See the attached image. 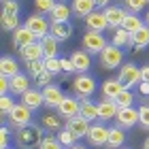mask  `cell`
Segmentation results:
<instances>
[{"instance_id":"47","label":"cell","mask_w":149,"mask_h":149,"mask_svg":"<svg viewBox=\"0 0 149 149\" xmlns=\"http://www.w3.org/2000/svg\"><path fill=\"white\" fill-rule=\"evenodd\" d=\"M60 64H62V72H74V64L70 62V58H60Z\"/></svg>"},{"instance_id":"51","label":"cell","mask_w":149,"mask_h":149,"mask_svg":"<svg viewBox=\"0 0 149 149\" xmlns=\"http://www.w3.org/2000/svg\"><path fill=\"white\" fill-rule=\"evenodd\" d=\"M143 19H145V26H149V9H147V13H145V17H143Z\"/></svg>"},{"instance_id":"12","label":"cell","mask_w":149,"mask_h":149,"mask_svg":"<svg viewBox=\"0 0 149 149\" xmlns=\"http://www.w3.org/2000/svg\"><path fill=\"white\" fill-rule=\"evenodd\" d=\"M117 126L124 128V130H128V128H134L139 124V109L136 107H128V109H119L117 113Z\"/></svg>"},{"instance_id":"36","label":"cell","mask_w":149,"mask_h":149,"mask_svg":"<svg viewBox=\"0 0 149 149\" xmlns=\"http://www.w3.org/2000/svg\"><path fill=\"white\" fill-rule=\"evenodd\" d=\"M26 70L32 79H36L38 74L45 72V60H38V62H26Z\"/></svg>"},{"instance_id":"27","label":"cell","mask_w":149,"mask_h":149,"mask_svg":"<svg viewBox=\"0 0 149 149\" xmlns=\"http://www.w3.org/2000/svg\"><path fill=\"white\" fill-rule=\"evenodd\" d=\"M130 47H134V49H147L149 47V26H143L139 32H134Z\"/></svg>"},{"instance_id":"32","label":"cell","mask_w":149,"mask_h":149,"mask_svg":"<svg viewBox=\"0 0 149 149\" xmlns=\"http://www.w3.org/2000/svg\"><path fill=\"white\" fill-rule=\"evenodd\" d=\"M43 128L47 132H53V130H62V117L60 115H53V113H47L43 117Z\"/></svg>"},{"instance_id":"13","label":"cell","mask_w":149,"mask_h":149,"mask_svg":"<svg viewBox=\"0 0 149 149\" xmlns=\"http://www.w3.org/2000/svg\"><path fill=\"white\" fill-rule=\"evenodd\" d=\"M38 43V38L32 34V30H28L26 26H19V28L13 32V47L15 49H22V47H28V45H34Z\"/></svg>"},{"instance_id":"5","label":"cell","mask_w":149,"mask_h":149,"mask_svg":"<svg viewBox=\"0 0 149 149\" xmlns=\"http://www.w3.org/2000/svg\"><path fill=\"white\" fill-rule=\"evenodd\" d=\"M6 119H9V124L15 128V130H19V128H26V126L32 124V111L24 102H17L15 109L6 115Z\"/></svg>"},{"instance_id":"30","label":"cell","mask_w":149,"mask_h":149,"mask_svg":"<svg viewBox=\"0 0 149 149\" xmlns=\"http://www.w3.org/2000/svg\"><path fill=\"white\" fill-rule=\"evenodd\" d=\"M143 26H145V19H141L139 15H134V13H128L121 28H124L126 32H130V34H134V32H139Z\"/></svg>"},{"instance_id":"35","label":"cell","mask_w":149,"mask_h":149,"mask_svg":"<svg viewBox=\"0 0 149 149\" xmlns=\"http://www.w3.org/2000/svg\"><path fill=\"white\" fill-rule=\"evenodd\" d=\"M115 102H117L119 109H128V107H132V104H134V94H132L130 90H124L117 98H115Z\"/></svg>"},{"instance_id":"3","label":"cell","mask_w":149,"mask_h":149,"mask_svg":"<svg viewBox=\"0 0 149 149\" xmlns=\"http://www.w3.org/2000/svg\"><path fill=\"white\" fill-rule=\"evenodd\" d=\"M117 79H119V83L124 85V90L139 87V83H141V68L134 62H124V66L117 70Z\"/></svg>"},{"instance_id":"9","label":"cell","mask_w":149,"mask_h":149,"mask_svg":"<svg viewBox=\"0 0 149 149\" xmlns=\"http://www.w3.org/2000/svg\"><path fill=\"white\" fill-rule=\"evenodd\" d=\"M109 130H111V128H107L102 124H92L90 132H87V141H90V145H94V147H107Z\"/></svg>"},{"instance_id":"42","label":"cell","mask_w":149,"mask_h":149,"mask_svg":"<svg viewBox=\"0 0 149 149\" xmlns=\"http://www.w3.org/2000/svg\"><path fill=\"white\" fill-rule=\"evenodd\" d=\"M38 149H64V147H62V143L58 141V136H51V134H49V136L43 139V143H40Z\"/></svg>"},{"instance_id":"44","label":"cell","mask_w":149,"mask_h":149,"mask_svg":"<svg viewBox=\"0 0 149 149\" xmlns=\"http://www.w3.org/2000/svg\"><path fill=\"white\" fill-rule=\"evenodd\" d=\"M51 79H53V74L45 70L43 74H38L34 81H36V85H38V87H47V85H51Z\"/></svg>"},{"instance_id":"40","label":"cell","mask_w":149,"mask_h":149,"mask_svg":"<svg viewBox=\"0 0 149 149\" xmlns=\"http://www.w3.org/2000/svg\"><path fill=\"white\" fill-rule=\"evenodd\" d=\"M124 2H126V6H128V11L134 13V15H139V13L149 4L147 0H124Z\"/></svg>"},{"instance_id":"50","label":"cell","mask_w":149,"mask_h":149,"mask_svg":"<svg viewBox=\"0 0 149 149\" xmlns=\"http://www.w3.org/2000/svg\"><path fill=\"white\" fill-rule=\"evenodd\" d=\"M94 2H96V6H98V9H107V6H111V2H113V0H94Z\"/></svg>"},{"instance_id":"48","label":"cell","mask_w":149,"mask_h":149,"mask_svg":"<svg viewBox=\"0 0 149 149\" xmlns=\"http://www.w3.org/2000/svg\"><path fill=\"white\" fill-rule=\"evenodd\" d=\"M141 81H145V83H149V64L141 66Z\"/></svg>"},{"instance_id":"10","label":"cell","mask_w":149,"mask_h":149,"mask_svg":"<svg viewBox=\"0 0 149 149\" xmlns=\"http://www.w3.org/2000/svg\"><path fill=\"white\" fill-rule=\"evenodd\" d=\"M126 15H128V11L121 9V6H115V4H111V6H107V9H104V17H107V22H109V28H111L113 32L124 26Z\"/></svg>"},{"instance_id":"14","label":"cell","mask_w":149,"mask_h":149,"mask_svg":"<svg viewBox=\"0 0 149 149\" xmlns=\"http://www.w3.org/2000/svg\"><path fill=\"white\" fill-rule=\"evenodd\" d=\"M85 28L92 30V32H104L107 28H109V22H107V17H104V11L96 9L92 15H87L85 17Z\"/></svg>"},{"instance_id":"37","label":"cell","mask_w":149,"mask_h":149,"mask_svg":"<svg viewBox=\"0 0 149 149\" xmlns=\"http://www.w3.org/2000/svg\"><path fill=\"white\" fill-rule=\"evenodd\" d=\"M15 100H13V96H11V94H4V96H0V113H2L4 115V117H6V115H9L13 109H15Z\"/></svg>"},{"instance_id":"15","label":"cell","mask_w":149,"mask_h":149,"mask_svg":"<svg viewBox=\"0 0 149 149\" xmlns=\"http://www.w3.org/2000/svg\"><path fill=\"white\" fill-rule=\"evenodd\" d=\"M43 98H45V107H49V109H58L60 102L64 100V94H62V90H60L56 83H51V85L43 87Z\"/></svg>"},{"instance_id":"25","label":"cell","mask_w":149,"mask_h":149,"mask_svg":"<svg viewBox=\"0 0 149 149\" xmlns=\"http://www.w3.org/2000/svg\"><path fill=\"white\" fill-rule=\"evenodd\" d=\"M15 74H19V64H17V60L11 58V56H4L2 60H0V77L13 79Z\"/></svg>"},{"instance_id":"55","label":"cell","mask_w":149,"mask_h":149,"mask_svg":"<svg viewBox=\"0 0 149 149\" xmlns=\"http://www.w3.org/2000/svg\"><path fill=\"white\" fill-rule=\"evenodd\" d=\"M121 149H126V147H121Z\"/></svg>"},{"instance_id":"54","label":"cell","mask_w":149,"mask_h":149,"mask_svg":"<svg viewBox=\"0 0 149 149\" xmlns=\"http://www.w3.org/2000/svg\"><path fill=\"white\" fill-rule=\"evenodd\" d=\"M2 2H9V0H2Z\"/></svg>"},{"instance_id":"16","label":"cell","mask_w":149,"mask_h":149,"mask_svg":"<svg viewBox=\"0 0 149 149\" xmlns=\"http://www.w3.org/2000/svg\"><path fill=\"white\" fill-rule=\"evenodd\" d=\"M66 128L74 134L77 139H87V132H90V128H92V124L87 121L85 117H81V115H77V117H72V119H68L66 121Z\"/></svg>"},{"instance_id":"24","label":"cell","mask_w":149,"mask_h":149,"mask_svg":"<svg viewBox=\"0 0 149 149\" xmlns=\"http://www.w3.org/2000/svg\"><path fill=\"white\" fill-rule=\"evenodd\" d=\"M126 143V130L115 126L109 130V141H107V149H121Z\"/></svg>"},{"instance_id":"43","label":"cell","mask_w":149,"mask_h":149,"mask_svg":"<svg viewBox=\"0 0 149 149\" xmlns=\"http://www.w3.org/2000/svg\"><path fill=\"white\" fill-rule=\"evenodd\" d=\"M2 13H4V15H15V17H19V4L15 2V0L2 2Z\"/></svg>"},{"instance_id":"19","label":"cell","mask_w":149,"mask_h":149,"mask_svg":"<svg viewBox=\"0 0 149 149\" xmlns=\"http://www.w3.org/2000/svg\"><path fill=\"white\" fill-rule=\"evenodd\" d=\"M70 9H72V15L85 19L87 15H92L98 6H96L94 0H72V2H70Z\"/></svg>"},{"instance_id":"57","label":"cell","mask_w":149,"mask_h":149,"mask_svg":"<svg viewBox=\"0 0 149 149\" xmlns=\"http://www.w3.org/2000/svg\"><path fill=\"white\" fill-rule=\"evenodd\" d=\"M9 149H11V147H9Z\"/></svg>"},{"instance_id":"22","label":"cell","mask_w":149,"mask_h":149,"mask_svg":"<svg viewBox=\"0 0 149 149\" xmlns=\"http://www.w3.org/2000/svg\"><path fill=\"white\" fill-rule=\"evenodd\" d=\"M49 34L58 40V43H62V40H68L70 34H72V26L70 22H62V24H51V30Z\"/></svg>"},{"instance_id":"53","label":"cell","mask_w":149,"mask_h":149,"mask_svg":"<svg viewBox=\"0 0 149 149\" xmlns=\"http://www.w3.org/2000/svg\"><path fill=\"white\" fill-rule=\"evenodd\" d=\"M70 149H87V147H83V145H72Z\"/></svg>"},{"instance_id":"17","label":"cell","mask_w":149,"mask_h":149,"mask_svg":"<svg viewBox=\"0 0 149 149\" xmlns=\"http://www.w3.org/2000/svg\"><path fill=\"white\" fill-rule=\"evenodd\" d=\"M117 113H119V107L115 100H109V98H102L98 102V117L102 119V121H111L117 117Z\"/></svg>"},{"instance_id":"31","label":"cell","mask_w":149,"mask_h":149,"mask_svg":"<svg viewBox=\"0 0 149 149\" xmlns=\"http://www.w3.org/2000/svg\"><path fill=\"white\" fill-rule=\"evenodd\" d=\"M130 40H132V34L130 32H126L124 28H117L113 32V36H111V45H115V47H130Z\"/></svg>"},{"instance_id":"2","label":"cell","mask_w":149,"mask_h":149,"mask_svg":"<svg viewBox=\"0 0 149 149\" xmlns=\"http://www.w3.org/2000/svg\"><path fill=\"white\" fill-rule=\"evenodd\" d=\"M100 60V66H102L104 70H115V68H121L124 66V51L119 49V47L115 45H107L102 53L98 56Z\"/></svg>"},{"instance_id":"20","label":"cell","mask_w":149,"mask_h":149,"mask_svg":"<svg viewBox=\"0 0 149 149\" xmlns=\"http://www.w3.org/2000/svg\"><path fill=\"white\" fill-rule=\"evenodd\" d=\"M19 56H22L24 62H38V60H45V51L40 43H34V45H28V47H22V49H17Z\"/></svg>"},{"instance_id":"6","label":"cell","mask_w":149,"mask_h":149,"mask_svg":"<svg viewBox=\"0 0 149 149\" xmlns=\"http://www.w3.org/2000/svg\"><path fill=\"white\" fill-rule=\"evenodd\" d=\"M72 90L77 94V98H90L94 92H96V79L92 74H77L72 79Z\"/></svg>"},{"instance_id":"28","label":"cell","mask_w":149,"mask_h":149,"mask_svg":"<svg viewBox=\"0 0 149 149\" xmlns=\"http://www.w3.org/2000/svg\"><path fill=\"white\" fill-rule=\"evenodd\" d=\"M38 43H40V47H43V51H45V60H51V58H58V40L56 38H53L51 34H47L45 38H40L38 40Z\"/></svg>"},{"instance_id":"49","label":"cell","mask_w":149,"mask_h":149,"mask_svg":"<svg viewBox=\"0 0 149 149\" xmlns=\"http://www.w3.org/2000/svg\"><path fill=\"white\" fill-rule=\"evenodd\" d=\"M139 92H141V96H149V83L141 81V83H139Z\"/></svg>"},{"instance_id":"26","label":"cell","mask_w":149,"mask_h":149,"mask_svg":"<svg viewBox=\"0 0 149 149\" xmlns=\"http://www.w3.org/2000/svg\"><path fill=\"white\" fill-rule=\"evenodd\" d=\"M70 15H72V9H70V6L66 4V2H58L49 17H51V24H62V22H68Z\"/></svg>"},{"instance_id":"11","label":"cell","mask_w":149,"mask_h":149,"mask_svg":"<svg viewBox=\"0 0 149 149\" xmlns=\"http://www.w3.org/2000/svg\"><path fill=\"white\" fill-rule=\"evenodd\" d=\"M70 62L74 64V72L77 74H85L87 70L92 68V56L83 49H77L70 53Z\"/></svg>"},{"instance_id":"8","label":"cell","mask_w":149,"mask_h":149,"mask_svg":"<svg viewBox=\"0 0 149 149\" xmlns=\"http://www.w3.org/2000/svg\"><path fill=\"white\" fill-rule=\"evenodd\" d=\"M79 111H81V102L77 98H72V96H64V100L58 107V115L62 119H66V121L72 119V117H77Z\"/></svg>"},{"instance_id":"29","label":"cell","mask_w":149,"mask_h":149,"mask_svg":"<svg viewBox=\"0 0 149 149\" xmlns=\"http://www.w3.org/2000/svg\"><path fill=\"white\" fill-rule=\"evenodd\" d=\"M81 117H85L87 121H96L100 119L98 117V102H92V100H85V102H81V111H79Z\"/></svg>"},{"instance_id":"21","label":"cell","mask_w":149,"mask_h":149,"mask_svg":"<svg viewBox=\"0 0 149 149\" xmlns=\"http://www.w3.org/2000/svg\"><path fill=\"white\" fill-rule=\"evenodd\" d=\"M100 92H102V98L115 100L121 92H124V85L119 83V79H117V77H113V79H107L104 83L100 85Z\"/></svg>"},{"instance_id":"34","label":"cell","mask_w":149,"mask_h":149,"mask_svg":"<svg viewBox=\"0 0 149 149\" xmlns=\"http://www.w3.org/2000/svg\"><path fill=\"white\" fill-rule=\"evenodd\" d=\"M56 4H58V0H34V9L40 15H51Z\"/></svg>"},{"instance_id":"33","label":"cell","mask_w":149,"mask_h":149,"mask_svg":"<svg viewBox=\"0 0 149 149\" xmlns=\"http://www.w3.org/2000/svg\"><path fill=\"white\" fill-rule=\"evenodd\" d=\"M58 141H60L62 147H66V149H70L72 145H77V136H74L68 128H62V130L58 132Z\"/></svg>"},{"instance_id":"18","label":"cell","mask_w":149,"mask_h":149,"mask_svg":"<svg viewBox=\"0 0 149 149\" xmlns=\"http://www.w3.org/2000/svg\"><path fill=\"white\" fill-rule=\"evenodd\" d=\"M22 102L28 107L30 111H36L40 107L45 104V98H43V90H34V87H30L28 92L22 96Z\"/></svg>"},{"instance_id":"7","label":"cell","mask_w":149,"mask_h":149,"mask_svg":"<svg viewBox=\"0 0 149 149\" xmlns=\"http://www.w3.org/2000/svg\"><path fill=\"white\" fill-rule=\"evenodd\" d=\"M26 28L32 30V34H34L38 40L45 38L47 34H49L51 26H49V19H45V15H40V13H34V15H30L28 19H26Z\"/></svg>"},{"instance_id":"46","label":"cell","mask_w":149,"mask_h":149,"mask_svg":"<svg viewBox=\"0 0 149 149\" xmlns=\"http://www.w3.org/2000/svg\"><path fill=\"white\" fill-rule=\"evenodd\" d=\"M0 94H11V79L9 77H0Z\"/></svg>"},{"instance_id":"38","label":"cell","mask_w":149,"mask_h":149,"mask_svg":"<svg viewBox=\"0 0 149 149\" xmlns=\"http://www.w3.org/2000/svg\"><path fill=\"white\" fill-rule=\"evenodd\" d=\"M17 28H19V17H15V15H4V13H2V30L15 32Z\"/></svg>"},{"instance_id":"41","label":"cell","mask_w":149,"mask_h":149,"mask_svg":"<svg viewBox=\"0 0 149 149\" xmlns=\"http://www.w3.org/2000/svg\"><path fill=\"white\" fill-rule=\"evenodd\" d=\"M45 70L51 72L53 77L62 72V64H60V58H51V60H45Z\"/></svg>"},{"instance_id":"23","label":"cell","mask_w":149,"mask_h":149,"mask_svg":"<svg viewBox=\"0 0 149 149\" xmlns=\"http://www.w3.org/2000/svg\"><path fill=\"white\" fill-rule=\"evenodd\" d=\"M28 90H30V74L19 72V74H15V77L11 79V94H19V96H24Z\"/></svg>"},{"instance_id":"45","label":"cell","mask_w":149,"mask_h":149,"mask_svg":"<svg viewBox=\"0 0 149 149\" xmlns=\"http://www.w3.org/2000/svg\"><path fill=\"white\" fill-rule=\"evenodd\" d=\"M9 128L2 126V130H0V149H9Z\"/></svg>"},{"instance_id":"52","label":"cell","mask_w":149,"mask_h":149,"mask_svg":"<svg viewBox=\"0 0 149 149\" xmlns=\"http://www.w3.org/2000/svg\"><path fill=\"white\" fill-rule=\"evenodd\" d=\"M143 149H149V136L145 139V143H143Z\"/></svg>"},{"instance_id":"56","label":"cell","mask_w":149,"mask_h":149,"mask_svg":"<svg viewBox=\"0 0 149 149\" xmlns=\"http://www.w3.org/2000/svg\"><path fill=\"white\" fill-rule=\"evenodd\" d=\"M147 2H149V0H147Z\"/></svg>"},{"instance_id":"4","label":"cell","mask_w":149,"mask_h":149,"mask_svg":"<svg viewBox=\"0 0 149 149\" xmlns=\"http://www.w3.org/2000/svg\"><path fill=\"white\" fill-rule=\"evenodd\" d=\"M109 45L107 43V38L102 36V32H92V30H85L83 36H81V47H83V51H87L92 56V53H102V49Z\"/></svg>"},{"instance_id":"1","label":"cell","mask_w":149,"mask_h":149,"mask_svg":"<svg viewBox=\"0 0 149 149\" xmlns=\"http://www.w3.org/2000/svg\"><path fill=\"white\" fill-rule=\"evenodd\" d=\"M43 139H45L43 128L36 126V124H30L26 128L15 130V141L22 149H38L40 143H43Z\"/></svg>"},{"instance_id":"39","label":"cell","mask_w":149,"mask_h":149,"mask_svg":"<svg viewBox=\"0 0 149 149\" xmlns=\"http://www.w3.org/2000/svg\"><path fill=\"white\" fill-rule=\"evenodd\" d=\"M139 124L143 130H149V102H143L139 107Z\"/></svg>"}]
</instances>
